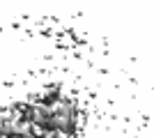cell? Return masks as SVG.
Masks as SVG:
<instances>
[{
	"label": "cell",
	"mask_w": 154,
	"mask_h": 138,
	"mask_svg": "<svg viewBox=\"0 0 154 138\" xmlns=\"http://www.w3.org/2000/svg\"><path fill=\"white\" fill-rule=\"evenodd\" d=\"M23 138H35V136H23Z\"/></svg>",
	"instance_id": "6da1fadb"
}]
</instances>
